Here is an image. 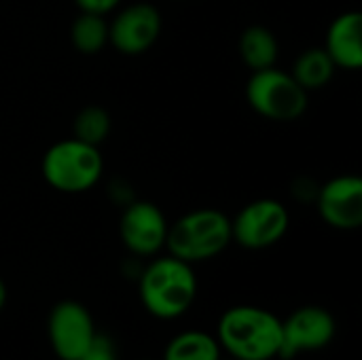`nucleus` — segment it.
<instances>
[{"label": "nucleus", "instance_id": "18", "mask_svg": "<svg viewBox=\"0 0 362 360\" xmlns=\"http://www.w3.org/2000/svg\"><path fill=\"white\" fill-rule=\"evenodd\" d=\"M81 360H119L115 344L106 337V335H95V339L91 342V346L87 348V352L81 356Z\"/></svg>", "mask_w": 362, "mask_h": 360}, {"label": "nucleus", "instance_id": "5", "mask_svg": "<svg viewBox=\"0 0 362 360\" xmlns=\"http://www.w3.org/2000/svg\"><path fill=\"white\" fill-rule=\"evenodd\" d=\"M246 98L250 108L269 121H297L308 110V91L291 72L276 66L252 72L246 85Z\"/></svg>", "mask_w": 362, "mask_h": 360}, {"label": "nucleus", "instance_id": "21", "mask_svg": "<svg viewBox=\"0 0 362 360\" xmlns=\"http://www.w3.org/2000/svg\"><path fill=\"white\" fill-rule=\"evenodd\" d=\"M221 360H223V359H221ZM229 360H235V359H229Z\"/></svg>", "mask_w": 362, "mask_h": 360}, {"label": "nucleus", "instance_id": "1", "mask_svg": "<svg viewBox=\"0 0 362 360\" xmlns=\"http://www.w3.org/2000/svg\"><path fill=\"white\" fill-rule=\"evenodd\" d=\"M216 342L235 360L280 359L282 320L257 306H235L221 316Z\"/></svg>", "mask_w": 362, "mask_h": 360}, {"label": "nucleus", "instance_id": "3", "mask_svg": "<svg viewBox=\"0 0 362 360\" xmlns=\"http://www.w3.org/2000/svg\"><path fill=\"white\" fill-rule=\"evenodd\" d=\"M231 219L216 208H199L168 227V255L185 263H202L218 257L231 244Z\"/></svg>", "mask_w": 362, "mask_h": 360}, {"label": "nucleus", "instance_id": "14", "mask_svg": "<svg viewBox=\"0 0 362 360\" xmlns=\"http://www.w3.org/2000/svg\"><path fill=\"white\" fill-rule=\"evenodd\" d=\"M335 70H337V66L329 57L325 47H314V49H305L295 59L291 74L310 93V91H318V89L327 87L333 81Z\"/></svg>", "mask_w": 362, "mask_h": 360}, {"label": "nucleus", "instance_id": "2", "mask_svg": "<svg viewBox=\"0 0 362 360\" xmlns=\"http://www.w3.org/2000/svg\"><path fill=\"white\" fill-rule=\"evenodd\" d=\"M140 301L159 320H176L191 310L197 297V276L191 263L172 255L153 259L140 276Z\"/></svg>", "mask_w": 362, "mask_h": 360}, {"label": "nucleus", "instance_id": "16", "mask_svg": "<svg viewBox=\"0 0 362 360\" xmlns=\"http://www.w3.org/2000/svg\"><path fill=\"white\" fill-rule=\"evenodd\" d=\"M70 40L74 49L83 55H95L108 45V21L106 15L83 13L74 19L70 28Z\"/></svg>", "mask_w": 362, "mask_h": 360}, {"label": "nucleus", "instance_id": "19", "mask_svg": "<svg viewBox=\"0 0 362 360\" xmlns=\"http://www.w3.org/2000/svg\"><path fill=\"white\" fill-rule=\"evenodd\" d=\"M74 2L83 13H95V15H108L121 4V0H74Z\"/></svg>", "mask_w": 362, "mask_h": 360}, {"label": "nucleus", "instance_id": "4", "mask_svg": "<svg viewBox=\"0 0 362 360\" xmlns=\"http://www.w3.org/2000/svg\"><path fill=\"white\" fill-rule=\"evenodd\" d=\"M42 178L59 193L76 195L93 189L104 172V159L98 146L76 138L59 140L42 157Z\"/></svg>", "mask_w": 362, "mask_h": 360}, {"label": "nucleus", "instance_id": "11", "mask_svg": "<svg viewBox=\"0 0 362 360\" xmlns=\"http://www.w3.org/2000/svg\"><path fill=\"white\" fill-rule=\"evenodd\" d=\"M320 219L339 231H354L362 225V180L344 174L331 178L316 195Z\"/></svg>", "mask_w": 362, "mask_h": 360}, {"label": "nucleus", "instance_id": "17", "mask_svg": "<svg viewBox=\"0 0 362 360\" xmlns=\"http://www.w3.org/2000/svg\"><path fill=\"white\" fill-rule=\"evenodd\" d=\"M110 127H112V121H110L108 110H104L102 106H95V104L81 108L72 121L74 138L81 142H87L91 146H100L108 138Z\"/></svg>", "mask_w": 362, "mask_h": 360}, {"label": "nucleus", "instance_id": "10", "mask_svg": "<svg viewBox=\"0 0 362 360\" xmlns=\"http://www.w3.org/2000/svg\"><path fill=\"white\" fill-rule=\"evenodd\" d=\"M168 219L153 202H129L119 221L123 246L136 257H155L165 248Z\"/></svg>", "mask_w": 362, "mask_h": 360}, {"label": "nucleus", "instance_id": "9", "mask_svg": "<svg viewBox=\"0 0 362 360\" xmlns=\"http://www.w3.org/2000/svg\"><path fill=\"white\" fill-rule=\"evenodd\" d=\"M161 28L163 19L157 6L134 2L108 23V42L123 55H142L159 40Z\"/></svg>", "mask_w": 362, "mask_h": 360}, {"label": "nucleus", "instance_id": "20", "mask_svg": "<svg viewBox=\"0 0 362 360\" xmlns=\"http://www.w3.org/2000/svg\"><path fill=\"white\" fill-rule=\"evenodd\" d=\"M4 303H6V284H4V280L0 278V312H2V308H4Z\"/></svg>", "mask_w": 362, "mask_h": 360}, {"label": "nucleus", "instance_id": "15", "mask_svg": "<svg viewBox=\"0 0 362 360\" xmlns=\"http://www.w3.org/2000/svg\"><path fill=\"white\" fill-rule=\"evenodd\" d=\"M163 360H221V346L206 331H185L168 344Z\"/></svg>", "mask_w": 362, "mask_h": 360}, {"label": "nucleus", "instance_id": "8", "mask_svg": "<svg viewBox=\"0 0 362 360\" xmlns=\"http://www.w3.org/2000/svg\"><path fill=\"white\" fill-rule=\"evenodd\" d=\"M337 333L333 314L320 306H305L282 320V350L280 359L293 360L305 352L327 348Z\"/></svg>", "mask_w": 362, "mask_h": 360}, {"label": "nucleus", "instance_id": "6", "mask_svg": "<svg viewBox=\"0 0 362 360\" xmlns=\"http://www.w3.org/2000/svg\"><path fill=\"white\" fill-rule=\"evenodd\" d=\"M288 225L291 214L282 202L272 197L255 199L231 219V240L246 250H265L286 236Z\"/></svg>", "mask_w": 362, "mask_h": 360}, {"label": "nucleus", "instance_id": "12", "mask_svg": "<svg viewBox=\"0 0 362 360\" xmlns=\"http://www.w3.org/2000/svg\"><path fill=\"white\" fill-rule=\"evenodd\" d=\"M325 51L337 68L358 70L362 66V15L358 11H346L337 15L325 38Z\"/></svg>", "mask_w": 362, "mask_h": 360}, {"label": "nucleus", "instance_id": "13", "mask_svg": "<svg viewBox=\"0 0 362 360\" xmlns=\"http://www.w3.org/2000/svg\"><path fill=\"white\" fill-rule=\"evenodd\" d=\"M238 51L242 62L252 70H265L276 66L280 55V42L276 34L265 25H250L242 32Z\"/></svg>", "mask_w": 362, "mask_h": 360}, {"label": "nucleus", "instance_id": "7", "mask_svg": "<svg viewBox=\"0 0 362 360\" xmlns=\"http://www.w3.org/2000/svg\"><path fill=\"white\" fill-rule=\"evenodd\" d=\"M47 333L57 360H81L98 335L93 316L78 301L57 303L49 314Z\"/></svg>", "mask_w": 362, "mask_h": 360}]
</instances>
